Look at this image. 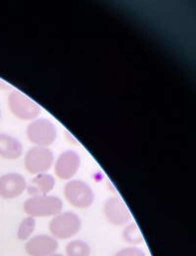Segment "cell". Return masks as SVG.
I'll return each mask as SVG.
<instances>
[{
    "mask_svg": "<svg viewBox=\"0 0 196 256\" xmlns=\"http://www.w3.org/2000/svg\"><path fill=\"white\" fill-rule=\"evenodd\" d=\"M63 202L54 196H36L26 200L24 211L30 217L56 216L62 212Z\"/></svg>",
    "mask_w": 196,
    "mask_h": 256,
    "instance_id": "1",
    "label": "cell"
},
{
    "mask_svg": "<svg viewBox=\"0 0 196 256\" xmlns=\"http://www.w3.org/2000/svg\"><path fill=\"white\" fill-rule=\"evenodd\" d=\"M82 228L80 218L73 212H61L49 223V230L56 240H69Z\"/></svg>",
    "mask_w": 196,
    "mask_h": 256,
    "instance_id": "2",
    "label": "cell"
},
{
    "mask_svg": "<svg viewBox=\"0 0 196 256\" xmlns=\"http://www.w3.org/2000/svg\"><path fill=\"white\" fill-rule=\"evenodd\" d=\"M67 202L78 209H86L94 204V194L92 186L84 180H72L64 188Z\"/></svg>",
    "mask_w": 196,
    "mask_h": 256,
    "instance_id": "3",
    "label": "cell"
},
{
    "mask_svg": "<svg viewBox=\"0 0 196 256\" xmlns=\"http://www.w3.org/2000/svg\"><path fill=\"white\" fill-rule=\"evenodd\" d=\"M8 105L13 115L23 121L36 120L42 113L40 106L20 90H13L10 94Z\"/></svg>",
    "mask_w": 196,
    "mask_h": 256,
    "instance_id": "4",
    "label": "cell"
},
{
    "mask_svg": "<svg viewBox=\"0 0 196 256\" xmlns=\"http://www.w3.org/2000/svg\"><path fill=\"white\" fill-rule=\"evenodd\" d=\"M26 136L36 146L48 148L57 138V128L48 119H36L28 124Z\"/></svg>",
    "mask_w": 196,
    "mask_h": 256,
    "instance_id": "5",
    "label": "cell"
},
{
    "mask_svg": "<svg viewBox=\"0 0 196 256\" xmlns=\"http://www.w3.org/2000/svg\"><path fill=\"white\" fill-rule=\"evenodd\" d=\"M54 156L48 148L34 146L24 156V167L32 175L46 173L53 164Z\"/></svg>",
    "mask_w": 196,
    "mask_h": 256,
    "instance_id": "6",
    "label": "cell"
},
{
    "mask_svg": "<svg viewBox=\"0 0 196 256\" xmlns=\"http://www.w3.org/2000/svg\"><path fill=\"white\" fill-rule=\"evenodd\" d=\"M106 220L114 226H124L132 219L128 206L120 198H111L106 200L103 207Z\"/></svg>",
    "mask_w": 196,
    "mask_h": 256,
    "instance_id": "7",
    "label": "cell"
},
{
    "mask_svg": "<svg viewBox=\"0 0 196 256\" xmlns=\"http://www.w3.org/2000/svg\"><path fill=\"white\" fill-rule=\"evenodd\" d=\"M59 244L48 234H38L28 240L24 250L30 256H49L56 254Z\"/></svg>",
    "mask_w": 196,
    "mask_h": 256,
    "instance_id": "8",
    "label": "cell"
},
{
    "mask_svg": "<svg viewBox=\"0 0 196 256\" xmlns=\"http://www.w3.org/2000/svg\"><path fill=\"white\" fill-rule=\"evenodd\" d=\"M80 167V156L74 150L60 154L55 163V174L61 180H71Z\"/></svg>",
    "mask_w": 196,
    "mask_h": 256,
    "instance_id": "9",
    "label": "cell"
},
{
    "mask_svg": "<svg viewBox=\"0 0 196 256\" xmlns=\"http://www.w3.org/2000/svg\"><path fill=\"white\" fill-rule=\"evenodd\" d=\"M26 190V180L21 174L8 173L0 177V196L12 200L20 196Z\"/></svg>",
    "mask_w": 196,
    "mask_h": 256,
    "instance_id": "10",
    "label": "cell"
},
{
    "mask_svg": "<svg viewBox=\"0 0 196 256\" xmlns=\"http://www.w3.org/2000/svg\"><path fill=\"white\" fill-rule=\"evenodd\" d=\"M23 154L21 142L7 134H0V157L8 160L18 159Z\"/></svg>",
    "mask_w": 196,
    "mask_h": 256,
    "instance_id": "11",
    "label": "cell"
},
{
    "mask_svg": "<svg viewBox=\"0 0 196 256\" xmlns=\"http://www.w3.org/2000/svg\"><path fill=\"white\" fill-rule=\"evenodd\" d=\"M55 179L53 176L48 173L36 175V177L32 180L30 186H26V190L30 196H48L49 192L55 186Z\"/></svg>",
    "mask_w": 196,
    "mask_h": 256,
    "instance_id": "12",
    "label": "cell"
},
{
    "mask_svg": "<svg viewBox=\"0 0 196 256\" xmlns=\"http://www.w3.org/2000/svg\"><path fill=\"white\" fill-rule=\"evenodd\" d=\"M90 246L84 240H74L66 246L67 256H90Z\"/></svg>",
    "mask_w": 196,
    "mask_h": 256,
    "instance_id": "13",
    "label": "cell"
},
{
    "mask_svg": "<svg viewBox=\"0 0 196 256\" xmlns=\"http://www.w3.org/2000/svg\"><path fill=\"white\" fill-rule=\"evenodd\" d=\"M122 238L130 244H140L144 242V236L136 223L128 225L122 230Z\"/></svg>",
    "mask_w": 196,
    "mask_h": 256,
    "instance_id": "14",
    "label": "cell"
},
{
    "mask_svg": "<svg viewBox=\"0 0 196 256\" xmlns=\"http://www.w3.org/2000/svg\"><path fill=\"white\" fill-rule=\"evenodd\" d=\"M36 219L32 217H26L24 220L20 223L18 232H17V236L20 240H28V238H30L32 232H34L36 229Z\"/></svg>",
    "mask_w": 196,
    "mask_h": 256,
    "instance_id": "15",
    "label": "cell"
},
{
    "mask_svg": "<svg viewBox=\"0 0 196 256\" xmlns=\"http://www.w3.org/2000/svg\"><path fill=\"white\" fill-rule=\"evenodd\" d=\"M114 256H146V252L138 248H126L119 250Z\"/></svg>",
    "mask_w": 196,
    "mask_h": 256,
    "instance_id": "16",
    "label": "cell"
},
{
    "mask_svg": "<svg viewBox=\"0 0 196 256\" xmlns=\"http://www.w3.org/2000/svg\"><path fill=\"white\" fill-rule=\"evenodd\" d=\"M62 256V254H51V256Z\"/></svg>",
    "mask_w": 196,
    "mask_h": 256,
    "instance_id": "17",
    "label": "cell"
},
{
    "mask_svg": "<svg viewBox=\"0 0 196 256\" xmlns=\"http://www.w3.org/2000/svg\"><path fill=\"white\" fill-rule=\"evenodd\" d=\"M0 118H1V111H0Z\"/></svg>",
    "mask_w": 196,
    "mask_h": 256,
    "instance_id": "18",
    "label": "cell"
}]
</instances>
